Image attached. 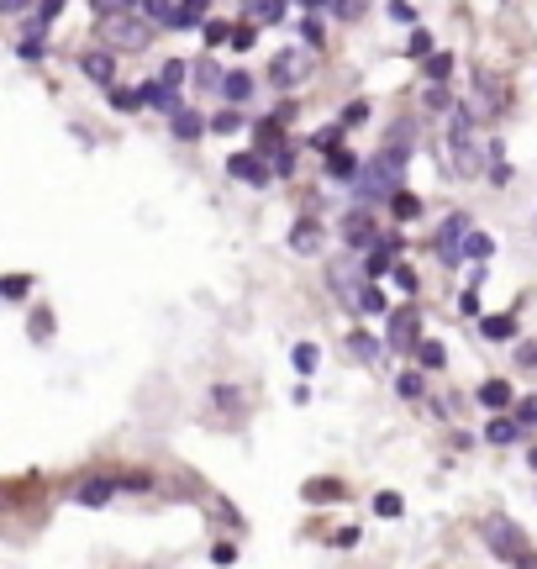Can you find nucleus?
I'll return each instance as SVG.
<instances>
[{
    "mask_svg": "<svg viewBox=\"0 0 537 569\" xmlns=\"http://www.w3.org/2000/svg\"><path fill=\"white\" fill-rule=\"evenodd\" d=\"M479 533H485V543H490V554H501V559H511V564L527 559V533H522L511 517H485Z\"/></svg>",
    "mask_w": 537,
    "mask_h": 569,
    "instance_id": "nucleus-1",
    "label": "nucleus"
},
{
    "mask_svg": "<svg viewBox=\"0 0 537 569\" xmlns=\"http://www.w3.org/2000/svg\"><path fill=\"white\" fill-rule=\"evenodd\" d=\"M400 164H406V153H385V164H374V169L363 175V201L395 190V185H400Z\"/></svg>",
    "mask_w": 537,
    "mask_h": 569,
    "instance_id": "nucleus-2",
    "label": "nucleus"
},
{
    "mask_svg": "<svg viewBox=\"0 0 537 569\" xmlns=\"http://www.w3.org/2000/svg\"><path fill=\"white\" fill-rule=\"evenodd\" d=\"M106 37H111V48H143V43H148V27L132 22V16H106Z\"/></svg>",
    "mask_w": 537,
    "mask_h": 569,
    "instance_id": "nucleus-3",
    "label": "nucleus"
},
{
    "mask_svg": "<svg viewBox=\"0 0 537 569\" xmlns=\"http://www.w3.org/2000/svg\"><path fill=\"white\" fill-rule=\"evenodd\" d=\"M400 248H406V238H400V232L380 238V248H374V253H369V264H363V270H369V280H380L385 270H395V253H400Z\"/></svg>",
    "mask_w": 537,
    "mask_h": 569,
    "instance_id": "nucleus-4",
    "label": "nucleus"
},
{
    "mask_svg": "<svg viewBox=\"0 0 537 569\" xmlns=\"http://www.w3.org/2000/svg\"><path fill=\"white\" fill-rule=\"evenodd\" d=\"M343 238H348V248H369V242H374V227H369L363 211H348V216H343Z\"/></svg>",
    "mask_w": 537,
    "mask_h": 569,
    "instance_id": "nucleus-5",
    "label": "nucleus"
},
{
    "mask_svg": "<svg viewBox=\"0 0 537 569\" xmlns=\"http://www.w3.org/2000/svg\"><path fill=\"white\" fill-rule=\"evenodd\" d=\"M290 248H296V253H316V248H322V227H316L311 216H300L296 227H290Z\"/></svg>",
    "mask_w": 537,
    "mask_h": 569,
    "instance_id": "nucleus-6",
    "label": "nucleus"
},
{
    "mask_svg": "<svg viewBox=\"0 0 537 569\" xmlns=\"http://www.w3.org/2000/svg\"><path fill=\"white\" fill-rule=\"evenodd\" d=\"M80 69H85L95 85H111V74H117V59H111V53H85V59H80Z\"/></svg>",
    "mask_w": 537,
    "mask_h": 569,
    "instance_id": "nucleus-7",
    "label": "nucleus"
},
{
    "mask_svg": "<svg viewBox=\"0 0 537 569\" xmlns=\"http://www.w3.org/2000/svg\"><path fill=\"white\" fill-rule=\"evenodd\" d=\"M111 496H117V485H111V479H85L74 501H80V507H106Z\"/></svg>",
    "mask_w": 537,
    "mask_h": 569,
    "instance_id": "nucleus-8",
    "label": "nucleus"
},
{
    "mask_svg": "<svg viewBox=\"0 0 537 569\" xmlns=\"http://www.w3.org/2000/svg\"><path fill=\"white\" fill-rule=\"evenodd\" d=\"M322 169H327L332 180H353L358 175V158L348 148H327V164H322Z\"/></svg>",
    "mask_w": 537,
    "mask_h": 569,
    "instance_id": "nucleus-9",
    "label": "nucleus"
},
{
    "mask_svg": "<svg viewBox=\"0 0 537 569\" xmlns=\"http://www.w3.org/2000/svg\"><path fill=\"white\" fill-rule=\"evenodd\" d=\"M306 501H311V507L343 501V485H337V479H306Z\"/></svg>",
    "mask_w": 537,
    "mask_h": 569,
    "instance_id": "nucleus-10",
    "label": "nucleus"
},
{
    "mask_svg": "<svg viewBox=\"0 0 537 569\" xmlns=\"http://www.w3.org/2000/svg\"><path fill=\"white\" fill-rule=\"evenodd\" d=\"M453 169H458V175H479V158H475V148L464 143V132H453Z\"/></svg>",
    "mask_w": 537,
    "mask_h": 569,
    "instance_id": "nucleus-11",
    "label": "nucleus"
},
{
    "mask_svg": "<svg viewBox=\"0 0 537 569\" xmlns=\"http://www.w3.org/2000/svg\"><path fill=\"white\" fill-rule=\"evenodd\" d=\"M232 175H238V180H253V185L268 180V169L259 164V158H248V153H238V158H232Z\"/></svg>",
    "mask_w": 537,
    "mask_h": 569,
    "instance_id": "nucleus-12",
    "label": "nucleus"
},
{
    "mask_svg": "<svg viewBox=\"0 0 537 569\" xmlns=\"http://www.w3.org/2000/svg\"><path fill=\"white\" fill-rule=\"evenodd\" d=\"M479 401H485V406H511V385L506 380H485V385H479Z\"/></svg>",
    "mask_w": 537,
    "mask_h": 569,
    "instance_id": "nucleus-13",
    "label": "nucleus"
},
{
    "mask_svg": "<svg viewBox=\"0 0 537 569\" xmlns=\"http://www.w3.org/2000/svg\"><path fill=\"white\" fill-rule=\"evenodd\" d=\"M411 327H417V317H411V311H400V317L390 322V343H395V348H411Z\"/></svg>",
    "mask_w": 537,
    "mask_h": 569,
    "instance_id": "nucleus-14",
    "label": "nucleus"
},
{
    "mask_svg": "<svg viewBox=\"0 0 537 569\" xmlns=\"http://www.w3.org/2000/svg\"><path fill=\"white\" fill-rule=\"evenodd\" d=\"M479 332H485L490 343H506L511 332H516V322H511V317H485V322H479Z\"/></svg>",
    "mask_w": 537,
    "mask_h": 569,
    "instance_id": "nucleus-15",
    "label": "nucleus"
},
{
    "mask_svg": "<svg viewBox=\"0 0 537 569\" xmlns=\"http://www.w3.org/2000/svg\"><path fill=\"white\" fill-rule=\"evenodd\" d=\"M516 432H522V422H506V417H495L490 427H485V438H490V443H511Z\"/></svg>",
    "mask_w": 537,
    "mask_h": 569,
    "instance_id": "nucleus-16",
    "label": "nucleus"
},
{
    "mask_svg": "<svg viewBox=\"0 0 537 569\" xmlns=\"http://www.w3.org/2000/svg\"><path fill=\"white\" fill-rule=\"evenodd\" d=\"M417 359L427 364V369H443L448 348H443V343H432V337H427V343H417Z\"/></svg>",
    "mask_w": 537,
    "mask_h": 569,
    "instance_id": "nucleus-17",
    "label": "nucleus"
},
{
    "mask_svg": "<svg viewBox=\"0 0 537 569\" xmlns=\"http://www.w3.org/2000/svg\"><path fill=\"white\" fill-rule=\"evenodd\" d=\"M274 80H279V85H290V80H300V59H296V53L274 59Z\"/></svg>",
    "mask_w": 537,
    "mask_h": 569,
    "instance_id": "nucleus-18",
    "label": "nucleus"
},
{
    "mask_svg": "<svg viewBox=\"0 0 537 569\" xmlns=\"http://www.w3.org/2000/svg\"><path fill=\"white\" fill-rule=\"evenodd\" d=\"M448 74H453V59H448V53H432V59H427V80H432V85H443Z\"/></svg>",
    "mask_w": 537,
    "mask_h": 569,
    "instance_id": "nucleus-19",
    "label": "nucleus"
},
{
    "mask_svg": "<svg viewBox=\"0 0 537 569\" xmlns=\"http://www.w3.org/2000/svg\"><path fill=\"white\" fill-rule=\"evenodd\" d=\"M221 90H227V100H248V95H253V80H248V74H227Z\"/></svg>",
    "mask_w": 537,
    "mask_h": 569,
    "instance_id": "nucleus-20",
    "label": "nucleus"
},
{
    "mask_svg": "<svg viewBox=\"0 0 537 569\" xmlns=\"http://www.w3.org/2000/svg\"><path fill=\"white\" fill-rule=\"evenodd\" d=\"M490 248H495V242L485 238V232H469V238H464V253H469V259H490Z\"/></svg>",
    "mask_w": 537,
    "mask_h": 569,
    "instance_id": "nucleus-21",
    "label": "nucleus"
},
{
    "mask_svg": "<svg viewBox=\"0 0 537 569\" xmlns=\"http://www.w3.org/2000/svg\"><path fill=\"white\" fill-rule=\"evenodd\" d=\"M174 132H179V138H201V117H195V111H179Z\"/></svg>",
    "mask_w": 537,
    "mask_h": 569,
    "instance_id": "nucleus-22",
    "label": "nucleus"
},
{
    "mask_svg": "<svg viewBox=\"0 0 537 569\" xmlns=\"http://www.w3.org/2000/svg\"><path fill=\"white\" fill-rule=\"evenodd\" d=\"M316 359H322V354H316V343H300V348H296V369H300V375H311Z\"/></svg>",
    "mask_w": 537,
    "mask_h": 569,
    "instance_id": "nucleus-23",
    "label": "nucleus"
},
{
    "mask_svg": "<svg viewBox=\"0 0 537 569\" xmlns=\"http://www.w3.org/2000/svg\"><path fill=\"white\" fill-rule=\"evenodd\" d=\"M0 290H5V300H22V296H27V274H5Z\"/></svg>",
    "mask_w": 537,
    "mask_h": 569,
    "instance_id": "nucleus-24",
    "label": "nucleus"
},
{
    "mask_svg": "<svg viewBox=\"0 0 537 569\" xmlns=\"http://www.w3.org/2000/svg\"><path fill=\"white\" fill-rule=\"evenodd\" d=\"M374 511H380V517H400V496H395V490H380V496H374Z\"/></svg>",
    "mask_w": 537,
    "mask_h": 569,
    "instance_id": "nucleus-25",
    "label": "nucleus"
},
{
    "mask_svg": "<svg viewBox=\"0 0 537 569\" xmlns=\"http://www.w3.org/2000/svg\"><path fill=\"white\" fill-rule=\"evenodd\" d=\"M395 216H400V222L421 216V201H417V195H395Z\"/></svg>",
    "mask_w": 537,
    "mask_h": 569,
    "instance_id": "nucleus-26",
    "label": "nucleus"
},
{
    "mask_svg": "<svg viewBox=\"0 0 537 569\" xmlns=\"http://www.w3.org/2000/svg\"><path fill=\"white\" fill-rule=\"evenodd\" d=\"M232 32H238V27H221V22H206V32H201V37H206V48H216V43H227Z\"/></svg>",
    "mask_w": 537,
    "mask_h": 569,
    "instance_id": "nucleus-27",
    "label": "nucleus"
},
{
    "mask_svg": "<svg viewBox=\"0 0 537 569\" xmlns=\"http://www.w3.org/2000/svg\"><path fill=\"white\" fill-rule=\"evenodd\" d=\"M358 306L374 311V317H385V296H380V290H358Z\"/></svg>",
    "mask_w": 537,
    "mask_h": 569,
    "instance_id": "nucleus-28",
    "label": "nucleus"
},
{
    "mask_svg": "<svg viewBox=\"0 0 537 569\" xmlns=\"http://www.w3.org/2000/svg\"><path fill=\"white\" fill-rule=\"evenodd\" d=\"M132 5H137V0H95L100 16H121V11H132Z\"/></svg>",
    "mask_w": 537,
    "mask_h": 569,
    "instance_id": "nucleus-29",
    "label": "nucleus"
},
{
    "mask_svg": "<svg viewBox=\"0 0 537 569\" xmlns=\"http://www.w3.org/2000/svg\"><path fill=\"white\" fill-rule=\"evenodd\" d=\"M32 337H42V343L53 337V317H48V311H37V317H32Z\"/></svg>",
    "mask_w": 537,
    "mask_h": 569,
    "instance_id": "nucleus-30",
    "label": "nucleus"
},
{
    "mask_svg": "<svg viewBox=\"0 0 537 569\" xmlns=\"http://www.w3.org/2000/svg\"><path fill=\"white\" fill-rule=\"evenodd\" d=\"M179 80H184V63H179V59H169V63H164V85H169V90H174Z\"/></svg>",
    "mask_w": 537,
    "mask_h": 569,
    "instance_id": "nucleus-31",
    "label": "nucleus"
},
{
    "mask_svg": "<svg viewBox=\"0 0 537 569\" xmlns=\"http://www.w3.org/2000/svg\"><path fill=\"white\" fill-rule=\"evenodd\" d=\"M238 127H242V117H238V111H227V117H216V121H211V132H238Z\"/></svg>",
    "mask_w": 537,
    "mask_h": 569,
    "instance_id": "nucleus-32",
    "label": "nucleus"
},
{
    "mask_svg": "<svg viewBox=\"0 0 537 569\" xmlns=\"http://www.w3.org/2000/svg\"><path fill=\"white\" fill-rule=\"evenodd\" d=\"M400 395L417 401V395H421V375H400Z\"/></svg>",
    "mask_w": 537,
    "mask_h": 569,
    "instance_id": "nucleus-33",
    "label": "nucleus"
},
{
    "mask_svg": "<svg viewBox=\"0 0 537 569\" xmlns=\"http://www.w3.org/2000/svg\"><path fill=\"white\" fill-rule=\"evenodd\" d=\"M516 422H522V427H532V422H537V395H527V401H522V412H516Z\"/></svg>",
    "mask_w": 537,
    "mask_h": 569,
    "instance_id": "nucleus-34",
    "label": "nucleus"
},
{
    "mask_svg": "<svg viewBox=\"0 0 537 569\" xmlns=\"http://www.w3.org/2000/svg\"><path fill=\"white\" fill-rule=\"evenodd\" d=\"M343 121H348V127H358V121H369V106H363V100H353V106L343 111Z\"/></svg>",
    "mask_w": 537,
    "mask_h": 569,
    "instance_id": "nucleus-35",
    "label": "nucleus"
},
{
    "mask_svg": "<svg viewBox=\"0 0 537 569\" xmlns=\"http://www.w3.org/2000/svg\"><path fill=\"white\" fill-rule=\"evenodd\" d=\"M421 53H432V37L417 27V37H411V59H421Z\"/></svg>",
    "mask_w": 537,
    "mask_h": 569,
    "instance_id": "nucleus-36",
    "label": "nucleus"
},
{
    "mask_svg": "<svg viewBox=\"0 0 537 569\" xmlns=\"http://www.w3.org/2000/svg\"><path fill=\"white\" fill-rule=\"evenodd\" d=\"M395 285H400V290H417V274L406 270V264H395Z\"/></svg>",
    "mask_w": 537,
    "mask_h": 569,
    "instance_id": "nucleus-37",
    "label": "nucleus"
},
{
    "mask_svg": "<svg viewBox=\"0 0 537 569\" xmlns=\"http://www.w3.org/2000/svg\"><path fill=\"white\" fill-rule=\"evenodd\" d=\"M490 158H501V148L490 153ZM490 180H495V185H506V180H511V164H495V169H490Z\"/></svg>",
    "mask_w": 537,
    "mask_h": 569,
    "instance_id": "nucleus-38",
    "label": "nucleus"
},
{
    "mask_svg": "<svg viewBox=\"0 0 537 569\" xmlns=\"http://www.w3.org/2000/svg\"><path fill=\"white\" fill-rule=\"evenodd\" d=\"M332 543H337V548H358V527H343Z\"/></svg>",
    "mask_w": 537,
    "mask_h": 569,
    "instance_id": "nucleus-39",
    "label": "nucleus"
},
{
    "mask_svg": "<svg viewBox=\"0 0 537 569\" xmlns=\"http://www.w3.org/2000/svg\"><path fill=\"white\" fill-rule=\"evenodd\" d=\"M353 354H358V359H374V354H380V348H374V343H369V337H353Z\"/></svg>",
    "mask_w": 537,
    "mask_h": 569,
    "instance_id": "nucleus-40",
    "label": "nucleus"
},
{
    "mask_svg": "<svg viewBox=\"0 0 537 569\" xmlns=\"http://www.w3.org/2000/svg\"><path fill=\"white\" fill-rule=\"evenodd\" d=\"M522 359H527V364H537V348H522Z\"/></svg>",
    "mask_w": 537,
    "mask_h": 569,
    "instance_id": "nucleus-41",
    "label": "nucleus"
},
{
    "mask_svg": "<svg viewBox=\"0 0 537 569\" xmlns=\"http://www.w3.org/2000/svg\"><path fill=\"white\" fill-rule=\"evenodd\" d=\"M184 5H190V11H195V16H201V5H206V0H184Z\"/></svg>",
    "mask_w": 537,
    "mask_h": 569,
    "instance_id": "nucleus-42",
    "label": "nucleus"
},
{
    "mask_svg": "<svg viewBox=\"0 0 537 569\" xmlns=\"http://www.w3.org/2000/svg\"><path fill=\"white\" fill-rule=\"evenodd\" d=\"M532 469H537V449H532Z\"/></svg>",
    "mask_w": 537,
    "mask_h": 569,
    "instance_id": "nucleus-43",
    "label": "nucleus"
}]
</instances>
